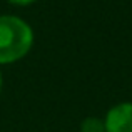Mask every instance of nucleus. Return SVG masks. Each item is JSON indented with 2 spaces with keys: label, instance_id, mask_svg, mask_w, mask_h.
Returning a JSON list of instances; mask_svg holds the SVG:
<instances>
[{
  "label": "nucleus",
  "instance_id": "5",
  "mask_svg": "<svg viewBox=\"0 0 132 132\" xmlns=\"http://www.w3.org/2000/svg\"><path fill=\"white\" fill-rule=\"evenodd\" d=\"M0 89H2V74H0Z\"/></svg>",
  "mask_w": 132,
  "mask_h": 132
},
{
  "label": "nucleus",
  "instance_id": "4",
  "mask_svg": "<svg viewBox=\"0 0 132 132\" xmlns=\"http://www.w3.org/2000/svg\"><path fill=\"white\" fill-rule=\"evenodd\" d=\"M10 3H13V5H30V3H34L35 0H9Z\"/></svg>",
  "mask_w": 132,
  "mask_h": 132
},
{
  "label": "nucleus",
  "instance_id": "1",
  "mask_svg": "<svg viewBox=\"0 0 132 132\" xmlns=\"http://www.w3.org/2000/svg\"><path fill=\"white\" fill-rule=\"evenodd\" d=\"M34 34L29 23L19 17H0V64H10L30 50Z\"/></svg>",
  "mask_w": 132,
  "mask_h": 132
},
{
  "label": "nucleus",
  "instance_id": "3",
  "mask_svg": "<svg viewBox=\"0 0 132 132\" xmlns=\"http://www.w3.org/2000/svg\"><path fill=\"white\" fill-rule=\"evenodd\" d=\"M80 132H107L105 124L97 117H87L80 126Z\"/></svg>",
  "mask_w": 132,
  "mask_h": 132
},
{
  "label": "nucleus",
  "instance_id": "2",
  "mask_svg": "<svg viewBox=\"0 0 132 132\" xmlns=\"http://www.w3.org/2000/svg\"><path fill=\"white\" fill-rule=\"evenodd\" d=\"M107 132H132V104L122 102L114 105L104 120Z\"/></svg>",
  "mask_w": 132,
  "mask_h": 132
}]
</instances>
